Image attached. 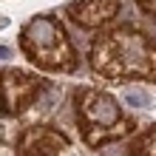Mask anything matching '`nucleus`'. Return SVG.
Here are the masks:
<instances>
[{
	"mask_svg": "<svg viewBox=\"0 0 156 156\" xmlns=\"http://www.w3.org/2000/svg\"><path fill=\"white\" fill-rule=\"evenodd\" d=\"M23 48L43 68H71L74 66V51H71L66 34L48 17H37L23 31Z\"/></svg>",
	"mask_w": 156,
	"mask_h": 156,
	"instance_id": "nucleus-1",
	"label": "nucleus"
},
{
	"mask_svg": "<svg viewBox=\"0 0 156 156\" xmlns=\"http://www.w3.org/2000/svg\"><path fill=\"white\" fill-rule=\"evenodd\" d=\"M102 48L114 51L111 57L116 60V68L111 74H145V71H151V57L153 54L148 51V43L139 40V34L116 31V34H111V40H108Z\"/></svg>",
	"mask_w": 156,
	"mask_h": 156,
	"instance_id": "nucleus-2",
	"label": "nucleus"
},
{
	"mask_svg": "<svg viewBox=\"0 0 156 156\" xmlns=\"http://www.w3.org/2000/svg\"><path fill=\"white\" fill-rule=\"evenodd\" d=\"M37 88H40V80L23 74V71H9L3 77L0 94H3V102H6L9 111H20L23 105H29V99L34 97Z\"/></svg>",
	"mask_w": 156,
	"mask_h": 156,
	"instance_id": "nucleus-3",
	"label": "nucleus"
},
{
	"mask_svg": "<svg viewBox=\"0 0 156 156\" xmlns=\"http://www.w3.org/2000/svg\"><path fill=\"white\" fill-rule=\"evenodd\" d=\"M82 114L91 119V125H116L119 119V108L114 105L111 97L105 94H85V105H82Z\"/></svg>",
	"mask_w": 156,
	"mask_h": 156,
	"instance_id": "nucleus-4",
	"label": "nucleus"
},
{
	"mask_svg": "<svg viewBox=\"0 0 156 156\" xmlns=\"http://www.w3.org/2000/svg\"><path fill=\"white\" fill-rule=\"evenodd\" d=\"M114 12H116V0H85L77 9L74 20H80L82 26H97V23L108 20Z\"/></svg>",
	"mask_w": 156,
	"mask_h": 156,
	"instance_id": "nucleus-5",
	"label": "nucleus"
},
{
	"mask_svg": "<svg viewBox=\"0 0 156 156\" xmlns=\"http://www.w3.org/2000/svg\"><path fill=\"white\" fill-rule=\"evenodd\" d=\"M125 102H128V105H133V108H145V105L151 102V97L145 94V91L131 88V91H125Z\"/></svg>",
	"mask_w": 156,
	"mask_h": 156,
	"instance_id": "nucleus-6",
	"label": "nucleus"
},
{
	"mask_svg": "<svg viewBox=\"0 0 156 156\" xmlns=\"http://www.w3.org/2000/svg\"><path fill=\"white\" fill-rule=\"evenodd\" d=\"M139 6H142V9H148V12L156 17V0H139Z\"/></svg>",
	"mask_w": 156,
	"mask_h": 156,
	"instance_id": "nucleus-7",
	"label": "nucleus"
},
{
	"mask_svg": "<svg viewBox=\"0 0 156 156\" xmlns=\"http://www.w3.org/2000/svg\"><path fill=\"white\" fill-rule=\"evenodd\" d=\"M0 57H12V51H9L6 45H0Z\"/></svg>",
	"mask_w": 156,
	"mask_h": 156,
	"instance_id": "nucleus-8",
	"label": "nucleus"
}]
</instances>
